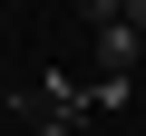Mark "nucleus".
<instances>
[{
	"instance_id": "f257e3e1",
	"label": "nucleus",
	"mask_w": 146,
	"mask_h": 136,
	"mask_svg": "<svg viewBox=\"0 0 146 136\" xmlns=\"http://www.w3.org/2000/svg\"><path fill=\"white\" fill-rule=\"evenodd\" d=\"M98 58H107V78H127V68L146 58V39L127 29V10H98Z\"/></svg>"
},
{
	"instance_id": "f03ea898",
	"label": "nucleus",
	"mask_w": 146,
	"mask_h": 136,
	"mask_svg": "<svg viewBox=\"0 0 146 136\" xmlns=\"http://www.w3.org/2000/svg\"><path fill=\"white\" fill-rule=\"evenodd\" d=\"M117 10H127V29H136V39H146V0H117Z\"/></svg>"
}]
</instances>
